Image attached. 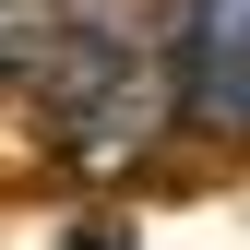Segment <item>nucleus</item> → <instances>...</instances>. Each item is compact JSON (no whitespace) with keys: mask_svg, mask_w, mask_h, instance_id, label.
<instances>
[{"mask_svg":"<svg viewBox=\"0 0 250 250\" xmlns=\"http://www.w3.org/2000/svg\"><path fill=\"white\" fill-rule=\"evenodd\" d=\"M48 119H60V155L72 167H119V155L155 143V119L179 107L167 83V36H143L131 12H96V0H72V36L48 60Z\"/></svg>","mask_w":250,"mask_h":250,"instance_id":"obj_1","label":"nucleus"},{"mask_svg":"<svg viewBox=\"0 0 250 250\" xmlns=\"http://www.w3.org/2000/svg\"><path fill=\"white\" fill-rule=\"evenodd\" d=\"M155 36H167L179 119H203V131H250V0H167Z\"/></svg>","mask_w":250,"mask_h":250,"instance_id":"obj_2","label":"nucleus"},{"mask_svg":"<svg viewBox=\"0 0 250 250\" xmlns=\"http://www.w3.org/2000/svg\"><path fill=\"white\" fill-rule=\"evenodd\" d=\"M60 36H72V0H0V83H36Z\"/></svg>","mask_w":250,"mask_h":250,"instance_id":"obj_3","label":"nucleus"}]
</instances>
